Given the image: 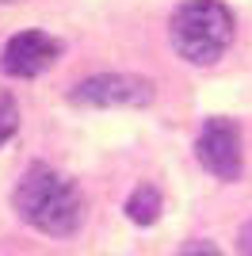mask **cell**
Here are the masks:
<instances>
[{"mask_svg":"<svg viewBox=\"0 0 252 256\" xmlns=\"http://www.w3.org/2000/svg\"><path fill=\"white\" fill-rule=\"evenodd\" d=\"M237 248H241V256H252V222L241 226V237H237Z\"/></svg>","mask_w":252,"mask_h":256,"instance_id":"9","label":"cell"},{"mask_svg":"<svg viewBox=\"0 0 252 256\" xmlns=\"http://www.w3.org/2000/svg\"><path fill=\"white\" fill-rule=\"evenodd\" d=\"M16 130H20V111H16L12 100H0V146H4Z\"/></svg>","mask_w":252,"mask_h":256,"instance_id":"7","label":"cell"},{"mask_svg":"<svg viewBox=\"0 0 252 256\" xmlns=\"http://www.w3.org/2000/svg\"><path fill=\"white\" fill-rule=\"evenodd\" d=\"M160 210H164V199H160V192L153 188V184L134 188L130 199H126V218H130L134 226H153L160 218Z\"/></svg>","mask_w":252,"mask_h":256,"instance_id":"6","label":"cell"},{"mask_svg":"<svg viewBox=\"0 0 252 256\" xmlns=\"http://www.w3.org/2000/svg\"><path fill=\"white\" fill-rule=\"evenodd\" d=\"M12 203L23 222L50 237H69L84 218L80 192L73 188L69 176H62L50 164H31L23 172L16 192H12Z\"/></svg>","mask_w":252,"mask_h":256,"instance_id":"1","label":"cell"},{"mask_svg":"<svg viewBox=\"0 0 252 256\" xmlns=\"http://www.w3.org/2000/svg\"><path fill=\"white\" fill-rule=\"evenodd\" d=\"M195 157L199 164L210 172V176H218V180H237L244 168V153H241V126L233 122V118H206L199 130V138H195Z\"/></svg>","mask_w":252,"mask_h":256,"instance_id":"3","label":"cell"},{"mask_svg":"<svg viewBox=\"0 0 252 256\" xmlns=\"http://www.w3.org/2000/svg\"><path fill=\"white\" fill-rule=\"evenodd\" d=\"M184 256H222L218 248L210 245V241H195V245H188L184 248Z\"/></svg>","mask_w":252,"mask_h":256,"instance_id":"8","label":"cell"},{"mask_svg":"<svg viewBox=\"0 0 252 256\" xmlns=\"http://www.w3.org/2000/svg\"><path fill=\"white\" fill-rule=\"evenodd\" d=\"M4 4H12V0H4Z\"/></svg>","mask_w":252,"mask_h":256,"instance_id":"10","label":"cell"},{"mask_svg":"<svg viewBox=\"0 0 252 256\" xmlns=\"http://www.w3.org/2000/svg\"><path fill=\"white\" fill-rule=\"evenodd\" d=\"M62 54V42L46 31H20L12 34L4 54H0V69L16 80H31V76L46 73Z\"/></svg>","mask_w":252,"mask_h":256,"instance_id":"5","label":"cell"},{"mask_svg":"<svg viewBox=\"0 0 252 256\" xmlns=\"http://www.w3.org/2000/svg\"><path fill=\"white\" fill-rule=\"evenodd\" d=\"M168 38L191 65H214L233 42V12L222 0H184L172 12Z\"/></svg>","mask_w":252,"mask_h":256,"instance_id":"2","label":"cell"},{"mask_svg":"<svg viewBox=\"0 0 252 256\" xmlns=\"http://www.w3.org/2000/svg\"><path fill=\"white\" fill-rule=\"evenodd\" d=\"M149 100H153V80L130 73L88 76L69 92V104L76 107H146Z\"/></svg>","mask_w":252,"mask_h":256,"instance_id":"4","label":"cell"}]
</instances>
